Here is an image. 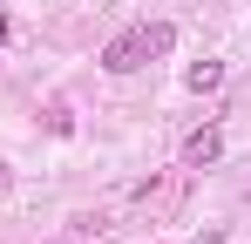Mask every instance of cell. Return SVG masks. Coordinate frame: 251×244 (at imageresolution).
Segmentation results:
<instances>
[{"instance_id": "cell-3", "label": "cell", "mask_w": 251, "mask_h": 244, "mask_svg": "<svg viewBox=\"0 0 251 244\" xmlns=\"http://www.w3.org/2000/svg\"><path fill=\"white\" fill-rule=\"evenodd\" d=\"M170 48H176V27L170 21H150L143 27V54H170Z\"/></svg>"}, {"instance_id": "cell-5", "label": "cell", "mask_w": 251, "mask_h": 244, "mask_svg": "<svg viewBox=\"0 0 251 244\" xmlns=\"http://www.w3.org/2000/svg\"><path fill=\"white\" fill-rule=\"evenodd\" d=\"M7 190H14V170H7V163H0V197H7Z\"/></svg>"}, {"instance_id": "cell-1", "label": "cell", "mask_w": 251, "mask_h": 244, "mask_svg": "<svg viewBox=\"0 0 251 244\" xmlns=\"http://www.w3.org/2000/svg\"><path fill=\"white\" fill-rule=\"evenodd\" d=\"M102 68H109V75H136V68H143V27H129V34L109 41V48H102Z\"/></svg>"}, {"instance_id": "cell-6", "label": "cell", "mask_w": 251, "mask_h": 244, "mask_svg": "<svg viewBox=\"0 0 251 244\" xmlns=\"http://www.w3.org/2000/svg\"><path fill=\"white\" fill-rule=\"evenodd\" d=\"M0 41H7V14H0Z\"/></svg>"}, {"instance_id": "cell-2", "label": "cell", "mask_w": 251, "mask_h": 244, "mask_svg": "<svg viewBox=\"0 0 251 244\" xmlns=\"http://www.w3.org/2000/svg\"><path fill=\"white\" fill-rule=\"evenodd\" d=\"M217 156H224V136H217V129H197V136L183 143V163H190V170H204V163H217Z\"/></svg>"}, {"instance_id": "cell-4", "label": "cell", "mask_w": 251, "mask_h": 244, "mask_svg": "<svg viewBox=\"0 0 251 244\" xmlns=\"http://www.w3.org/2000/svg\"><path fill=\"white\" fill-rule=\"evenodd\" d=\"M183 81L204 95V88H217V81H224V68H217V61H190V68H183Z\"/></svg>"}]
</instances>
